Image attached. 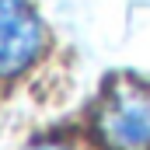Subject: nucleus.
<instances>
[{
	"label": "nucleus",
	"instance_id": "2",
	"mask_svg": "<svg viewBox=\"0 0 150 150\" xmlns=\"http://www.w3.org/2000/svg\"><path fill=\"white\" fill-rule=\"evenodd\" d=\"M98 129L112 150H150V98L119 87L98 119Z\"/></svg>",
	"mask_w": 150,
	"mask_h": 150
},
{
	"label": "nucleus",
	"instance_id": "1",
	"mask_svg": "<svg viewBox=\"0 0 150 150\" xmlns=\"http://www.w3.org/2000/svg\"><path fill=\"white\" fill-rule=\"evenodd\" d=\"M42 49V21L25 0H0V77H18Z\"/></svg>",
	"mask_w": 150,
	"mask_h": 150
},
{
	"label": "nucleus",
	"instance_id": "3",
	"mask_svg": "<svg viewBox=\"0 0 150 150\" xmlns=\"http://www.w3.org/2000/svg\"><path fill=\"white\" fill-rule=\"evenodd\" d=\"M32 150H63V147H52V143H42V147H32Z\"/></svg>",
	"mask_w": 150,
	"mask_h": 150
}]
</instances>
